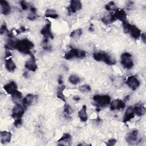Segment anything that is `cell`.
<instances>
[{
    "label": "cell",
    "instance_id": "1",
    "mask_svg": "<svg viewBox=\"0 0 146 146\" xmlns=\"http://www.w3.org/2000/svg\"><path fill=\"white\" fill-rule=\"evenodd\" d=\"M34 46V43L27 38H24L21 40H17L15 42V49H17L19 52L23 54L31 55V49Z\"/></svg>",
    "mask_w": 146,
    "mask_h": 146
},
{
    "label": "cell",
    "instance_id": "2",
    "mask_svg": "<svg viewBox=\"0 0 146 146\" xmlns=\"http://www.w3.org/2000/svg\"><path fill=\"white\" fill-rule=\"evenodd\" d=\"M123 28L125 33H129L135 39H137L140 36L141 30L135 25L130 24L127 20L122 22Z\"/></svg>",
    "mask_w": 146,
    "mask_h": 146
},
{
    "label": "cell",
    "instance_id": "3",
    "mask_svg": "<svg viewBox=\"0 0 146 146\" xmlns=\"http://www.w3.org/2000/svg\"><path fill=\"white\" fill-rule=\"evenodd\" d=\"M94 59L98 62H103L108 65H115L116 60L104 51H98L93 54Z\"/></svg>",
    "mask_w": 146,
    "mask_h": 146
},
{
    "label": "cell",
    "instance_id": "4",
    "mask_svg": "<svg viewBox=\"0 0 146 146\" xmlns=\"http://www.w3.org/2000/svg\"><path fill=\"white\" fill-rule=\"evenodd\" d=\"M93 100L98 108L106 107L111 103V98L108 95L96 94L94 96Z\"/></svg>",
    "mask_w": 146,
    "mask_h": 146
},
{
    "label": "cell",
    "instance_id": "5",
    "mask_svg": "<svg viewBox=\"0 0 146 146\" xmlns=\"http://www.w3.org/2000/svg\"><path fill=\"white\" fill-rule=\"evenodd\" d=\"M86 56V52L84 50L76 48H71L70 51L67 52L64 57L67 60H70L72 58H83Z\"/></svg>",
    "mask_w": 146,
    "mask_h": 146
},
{
    "label": "cell",
    "instance_id": "6",
    "mask_svg": "<svg viewBox=\"0 0 146 146\" xmlns=\"http://www.w3.org/2000/svg\"><path fill=\"white\" fill-rule=\"evenodd\" d=\"M121 65L126 69H131L133 66V61L132 55L128 52H124L121 54L120 58Z\"/></svg>",
    "mask_w": 146,
    "mask_h": 146
},
{
    "label": "cell",
    "instance_id": "7",
    "mask_svg": "<svg viewBox=\"0 0 146 146\" xmlns=\"http://www.w3.org/2000/svg\"><path fill=\"white\" fill-rule=\"evenodd\" d=\"M26 109V108L23 105L17 104L13 108L12 112H11L12 117L14 119L21 118L22 116L23 115Z\"/></svg>",
    "mask_w": 146,
    "mask_h": 146
},
{
    "label": "cell",
    "instance_id": "8",
    "mask_svg": "<svg viewBox=\"0 0 146 146\" xmlns=\"http://www.w3.org/2000/svg\"><path fill=\"white\" fill-rule=\"evenodd\" d=\"M125 140L131 145L137 144V142L140 141V140L138 139V131L137 129H133L128 132L125 136Z\"/></svg>",
    "mask_w": 146,
    "mask_h": 146
},
{
    "label": "cell",
    "instance_id": "9",
    "mask_svg": "<svg viewBox=\"0 0 146 146\" xmlns=\"http://www.w3.org/2000/svg\"><path fill=\"white\" fill-rule=\"evenodd\" d=\"M125 82L127 86L133 91L136 90L140 86V81L134 75L128 76Z\"/></svg>",
    "mask_w": 146,
    "mask_h": 146
},
{
    "label": "cell",
    "instance_id": "10",
    "mask_svg": "<svg viewBox=\"0 0 146 146\" xmlns=\"http://www.w3.org/2000/svg\"><path fill=\"white\" fill-rule=\"evenodd\" d=\"M82 8V4L79 0H71L70 6L67 7V10L69 14L75 13L77 11L80 10Z\"/></svg>",
    "mask_w": 146,
    "mask_h": 146
},
{
    "label": "cell",
    "instance_id": "11",
    "mask_svg": "<svg viewBox=\"0 0 146 146\" xmlns=\"http://www.w3.org/2000/svg\"><path fill=\"white\" fill-rule=\"evenodd\" d=\"M110 107L111 111L123 110L125 107V103L121 99H115L110 103Z\"/></svg>",
    "mask_w": 146,
    "mask_h": 146
},
{
    "label": "cell",
    "instance_id": "12",
    "mask_svg": "<svg viewBox=\"0 0 146 146\" xmlns=\"http://www.w3.org/2000/svg\"><path fill=\"white\" fill-rule=\"evenodd\" d=\"M31 58L30 59L28 60L26 62L25 64V67L29 70L34 72L38 68V66L36 63V59L33 54L31 55Z\"/></svg>",
    "mask_w": 146,
    "mask_h": 146
},
{
    "label": "cell",
    "instance_id": "13",
    "mask_svg": "<svg viewBox=\"0 0 146 146\" xmlns=\"http://www.w3.org/2000/svg\"><path fill=\"white\" fill-rule=\"evenodd\" d=\"M51 23L48 22L46 23L40 30V34L44 37L45 39H48V38H54V35L51 30Z\"/></svg>",
    "mask_w": 146,
    "mask_h": 146
},
{
    "label": "cell",
    "instance_id": "14",
    "mask_svg": "<svg viewBox=\"0 0 146 146\" xmlns=\"http://www.w3.org/2000/svg\"><path fill=\"white\" fill-rule=\"evenodd\" d=\"M112 14L115 21L116 20H119L121 22L126 21L127 14L123 9H117L115 11L114 13H112Z\"/></svg>",
    "mask_w": 146,
    "mask_h": 146
},
{
    "label": "cell",
    "instance_id": "15",
    "mask_svg": "<svg viewBox=\"0 0 146 146\" xmlns=\"http://www.w3.org/2000/svg\"><path fill=\"white\" fill-rule=\"evenodd\" d=\"M3 88L8 94L11 95L18 91L17 84L14 81H11L9 83L5 84L3 86Z\"/></svg>",
    "mask_w": 146,
    "mask_h": 146
},
{
    "label": "cell",
    "instance_id": "16",
    "mask_svg": "<svg viewBox=\"0 0 146 146\" xmlns=\"http://www.w3.org/2000/svg\"><path fill=\"white\" fill-rule=\"evenodd\" d=\"M135 113L133 110V108L132 106H129L127 108L124 115L123 117V121L124 123H127V122L129 121L135 117Z\"/></svg>",
    "mask_w": 146,
    "mask_h": 146
},
{
    "label": "cell",
    "instance_id": "17",
    "mask_svg": "<svg viewBox=\"0 0 146 146\" xmlns=\"http://www.w3.org/2000/svg\"><path fill=\"white\" fill-rule=\"evenodd\" d=\"M135 113L139 116H143L145 113V108L144 105L141 102L136 103L134 107H133Z\"/></svg>",
    "mask_w": 146,
    "mask_h": 146
},
{
    "label": "cell",
    "instance_id": "18",
    "mask_svg": "<svg viewBox=\"0 0 146 146\" xmlns=\"http://www.w3.org/2000/svg\"><path fill=\"white\" fill-rule=\"evenodd\" d=\"M0 5L1 7V13L5 15H9L11 12V7L9 2L5 0H1Z\"/></svg>",
    "mask_w": 146,
    "mask_h": 146
},
{
    "label": "cell",
    "instance_id": "19",
    "mask_svg": "<svg viewBox=\"0 0 146 146\" xmlns=\"http://www.w3.org/2000/svg\"><path fill=\"white\" fill-rule=\"evenodd\" d=\"M1 141L2 144H6L10 143L11 140L12 135L10 132L6 131H2L0 132Z\"/></svg>",
    "mask_w": 146,
    "mask_h": 146
},
{
    "label": "cell",
    "instance_id": "20",
    "mask_svg": "<svg viewBox=\"0 0 146 146\" xmlns=\"http://www.w3.org/2000/svg\"><path fill=\"white\" fill-rule=\"evenodd\" d=\"M35 96L31 94H27L24 98L22 99V105L27 108L29 106H31L35 100Z\"/></svg>",
    "mask_w": 146,
    "mask_h": 146
},
{
    "label": "cell",
    "instance_id": "21",
    "mask_svg": "<svg viewBox=\"0 0 146 146\" xmlns=\"http://www.w3.org/2000/svg\"><path fill=\"white\" fill-rule=\"evenodd\" d=\"M5 67L6 70L10 72H13L15 71L16 68V65L11 58L10 57L5 59Z\"/></svg>",
    "mask_w": 146,
    "mask_h": 146
},
{
    "label": "cell",
    "instance_id": "22",
    "mask_svg": "<svg viewBox=\"0 0 146 146\" xmlns=\"http://www.w3.org/2000/svg\"><path fill=\"white\" fill-rule=\"evenodd\" d=\"M78 116L82 121L86 122L87 120L88 116L87 113V106L86 105H83L78 112Z\"/></svg>",
    "mask_w": 146,
    "mask_h": 146
},
{
    "label": "cell",
    "instance_id": "23",
    "mask_svg": "<svg viewBox=\"0 0 146 146\" xmlns=\"http://www.w3.org/2000/svg\"><path fill=\"white\" fill-rule=\"evenodd\" d=\"M44 15L47 18H51L52 19H56L59 17L56 11L53 9L46 10V11H45Z\"/></svg>",
    "mask_w": 146,
    "mask_h": 146
},
{
    "label": "cell",
    "instance_id": "24",
    "mask_svg": "<svg viewBox=\"0 0 146 146\" xmlns=\"http://www.w3.org/2000/svg\"><path fill=\"white\" fill-rule=\"evenodd\" d=\"M71 141V136L68 133H64L62 137L58 140L59 143L63 142L64 143H67L68 144H70V143Z\"/></svg>",
    "mask_w": 146,
    "mask_h": 146
},
{
    "label": "cell",
    "instance_id": "25",
    "mask_svg": "<svg viewBox=\"0 0 146 146\" xmlns=\"http://www.w3.org/2000/svg\"><path fill=\"white\" fill-rule=\"evenodd\" d=\"M64 88H65V86L62 85L58 87V88L57 90V92H56V96H57L58 98H59V99L62 100L63 102H65V100H66L64 95L63 94V91H64Z\"/></svg>",
    "mask_w": 146,
    "mask_h": 146
},
{
    "label": "cell",
    "instance_id": "26",
    "mask_svg": "<svg viewBox=\"0 0 146 146\" xmlns=\"http://www.w3.org/2000/svg\"><path fill=\"white\" fill-rule=\"evenodd\" d=\"M82 34V30L80 29H78L72 31L71 33L70 36L71 38H73L74 39H78V38H80Z\"/></svg>",
    "mask_w": 146,
    "mask_h": 146
},
{
    "label": "cell",
    "instance_id": "27",
    "mask_svg": "<svg viewBox=\"0 0 146 146\" xmlns=\"http://www.w3.org/2000/svg\"><path fill=\"white\" fill-rule=\"evenodd\" d=\"M15 42H16V40H14L13 39H9L5 45V49L9 50H13L15 49Z\"/></svg>",
    "mask_w": 146,
    "mask_h": 146
},
{
    "label": "cell",
    "instance_id": "28",
    "mask_svg": "<svg viewBox=\"0 0 146 146\" xmlns=\"http://www.w3.org/2000/svg\"><path fill=\"white\" fill-rule=\"evenodd\" d=\"M11 97H12L13 101L15 103H18V102H19L21 100V99L22 98V94L20 91H19L18 90L14 94L11 95Z\"/></svg>",
    "mask_w": 146,
    "mask_h": 146
},
{
    "label": "cell",
    "instance_id": "29",
    "mask_svg": "<svg viewBox=\"0 0 146 146\" xmlns=\"http://www.w3.org/2000/svg\"><path fill=\"white\" fill-rule=\"evenodd\" d=\"M69 82L72 84H76L80 82V78L76 75H71L68 78Z\"/></svg>",
    "mask_w": 146,
    "mask_h": 146
},
{
    "label": "cell",
    "instance_id": "30",
    "mask_svg": "<svg viewBox=\"0 0 146 146\" xmlns=\"http://www.w3.org/2000/svg\"><path fill=\"white\" fill-rule=\"evenodd\" d=\"M105 9L108 11H115L117 9V8L116 6L115 3L113 1H111L107 3L105 6Z\"/></svg>",
    "mask_w": 146,
    "mask_h": 146
},
{
    "label": "cell",
    "instance_id": "31",
    "mask_svg": "<svg viewBox=\"0 0 146 146\" xmlns=\"http://www.w3.org/2000/svg\"><path fill=\"white\" fill-rule=\"evenodd\" d=\"M102 21L105 24H110V23H111L115 22V21L112 17V13L102 18Z\"/></svg>",
    "mask_w": 146,
    "mask_h": 146
},
{
    "label": "cell",
    "instance_id": "32",
    "mask_svg": "<svg viewBox=\"0 0 146 146\" xmlns=\"http://www.w3.org/2000/svg\"><path fill=\"white\" fill-rule=\"evenodd\" d=\"M79 90L81 92H88L91 91V88L88 84H83L79 87Z\"/></svg>",
    "mask_w": 146,
    "mask_h": 146
},
{
    "label": "cell",
    "instance_id": "33",
    "mask_svg": "<svg viewBox=\"0 0 146 146\" xmlns=\"http://www.w3.org/2000/svg\"><path fill=\"white\" fill-rule=\"evenodd\" d=\"M48 39L44 38V40L42 42V47L44 50H47V51H50V50H51V46H50L48 44Z\"/></svg>",
    "mask_w": 146,
    "mask_h": 146
},
{
    "label": "cell",
    "instance_id": "34",
    "mask_svg": "<svg viewBox=\"0 0 146 146\" xmlns=\"http://www.w3.org/2000/svg\"><path fill=\"white\" fill-rule=\"evenodd\" d=\"M64 112L66 115L69 116L73 112V110L69 104H65L64 106Z\"/></svg>",
    "mask_w": 146,
    "mask_h": 146
},
{
    "label": "cell",
    "instance_id": "35",
    "mask_svg": "<svg viewBox=\"0 0 146 146\" xmlns=\"http://www.w3.org/2000/svg\"><path fill=\"white\" fill-rule=\"evenodd\" d=\"M9 32V31L7 30V26H6V24H5V23H3V24L1 26V28H0V34H1V35H3V34H5V33H6L7 34Z\"/></svg>",
    "mask_w": 146,
    "mask_h": 146
},
{
    "label": "cell",
    "instance_id": "36",
    "mask_svg": "<svg viewBox=\"0 0 146 146\" xmlns=\"http://www.w3.org/2000/svg\"><path fill=\"white\" fill-rule=\"evenodd\" d=\"M22 124V118H18V119H15L14 121V125L15 127H20Z\"/></svg>",
    "mask_w": 146,
    "mask_h": 146
},
{
    "label": "cell",
    "instance_id": "37",
    "mask_svg": "<svg viewBox=\"0 0 146 146\" xmlns=\"http://www.w3.org/2000/svg\"><path fill=\"white\" fill-rule=\"evenodd\" d=\"M20 5L23 10H26L29 7V6H28L27 2L25 1H21L20 2Z\"/></svg>",
    "mask_w": 146,
    "mask_h": 146
},
{
    "label": "cell",
    "instance_id": "38",
    "mask_svg": "<svg viewBox=\"0 0 146 146\" xmlns=\"http://www.w3.org/2000/svg\"><path fill=\"white\" fill-rule=\"evenodd\" d=\"M116 140L115 139H111L110 140H109L107 143V145L108 146H112V145H114L116 143Z\"/></svg>",
    "mask_w": 146,
    "mask_h": 146
},
{
    "label": "cell",
    "instance_id": "39",
    "mask_svg": "<svg viewBox=\"0 0 146 146\" xmlns=\"http://www.w3.org/2000/svg\"><path fill=\"white\" fill-rule=\"evenodd\" d=\"M27 18L30 20V21H34L35 20L36 18V14H33V13H30L28 16H27Z\"/></svg>",
    "mask_w": 146,
    "mask_h": 146
},
{
    "label": "cell",
    "instance_id": "40",
    "mask_svg": "<svg viewBox=\"0 0 146 146\" xmlns=\"http://www.w3.org/2000/svg\"><path fill=\"white\" fill-rule=\"evenodd\" d=\"M5 55H6V58H10V56H11L12 54H11V52H10V50H6Z\"/></svg>",
    "mask_w": 146,
    "mask_h": 146
},
{
    "label": "cell",
    "instance_id": "41",
    "mask_svg": "<svg viewBox=\"0 0 146 146\" xmlns=\"http://www.w3.org/2000/svg\"><path fill=\"white\" fill-rule=\"evenodd\" d=\"M133 2H131V1H129L127 5V9H128L129 10L130 9H132V6H133Z\"/></svg>",
    "mask_w": 146,
    "mask_h": 146
},
{
    "label": "cell",
    "instance_id": "42",
    "mask_svg": "<svg viewBox=\"0 0 146 146\" xmlns=\"http://www.w3.org/2000/svg\"><path fill=\"white\" fill-rule=\"evenodd\" d=\"M142 40L143 41L144 43H145V40H146V36H145V33H141V35H140Z\"/></svg>",
    "mask_w": 146,
    "mask_h": 146
},
{
    "label": "cell",
    "instance_id": "43",
    "mask_svg": "<svg viewBox=\"0 0 146 146\" xmlns=\"http://www.w3.org/2000/svg\"><path fill=\"white\" fill-rule=\"evenodd\" d=\"M30 11H31V13L36 14V9L35 7H33V6H31V7H30Z\"/></svg>",
    "mask_w": 146,
    "mask_h": 146
},
{
    "label": "cell",
    "instance_id": "44",
    "mask_svg": "<svg viewBox=\"0 0 146 146\" xmlns=\"http://www.w3.org/2000/svg\"><path fill=\"white\" fill-rule=\"evenodd\" d=\"M63 78L62 76H59L58 78V83L59 84H62L63 83Z\"/></svg>",
    "mask_w": 146,
    "mask_h": 146
},
{
    "label": "cell",
    "instance_id": "45",
    "mask_svg": "<svg viewBox=\"0 0 146 146\" xmlns=\"http://www.w3.org/2000/svg\"><path fill=\"white\" fill-rule=\"evenodd\" d=\"M72 99H73V100L74 101H76V102L80 100V97L79 96H73Z\"/></svg>",
    "mask_w": 146,
    "mask_h": 146
}]
</instances>
